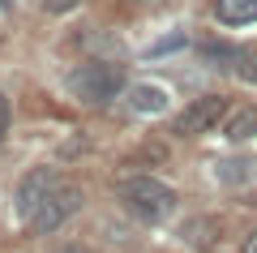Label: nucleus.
<instances>
[{
  "label": "nucleus",
  "instance_id": "obj_7",
  "mask_svg": "<svg viewBox=\"0 0 257 253\" xmlns=\"http://www.w3.org/2000/svg\"><path fill=\"white\" fill-rule=\"evenodd\" d=\"M223 137H227V142H253V137H257V103H244V108L227 112V120H223Z\"/></svg>",
  "mask_w": 257,
  "mask_h": 253
},
{
  "label": "nucleus",
  "instance_id": "obj_5",
  "mask_svg": "<svg viewBox=\"0 0 257 253\" xmlns=\"http://www.w3.org/2000/svg\"><path fill=\"white\" fill-rule=\"evenodd\" d=\"M60 181L64 176L56 172V167H30V172L18 181V189H13V210L30 223V215L52 198V189H60Z\"/></svg>",
  "mask_w": 257,
  "mask_h": 253
},
{
  "label": "nucleus",
  "instance_id": "obj_8",
  "mask_svg": "<svg viewBox=\"0 0 257 253\" xmlns=\"http://www.w3.org/2000/svg\"><path fill=\"white\" fill-rule=\"evenodd\" d=\"M214 18L223 26H253L257 22V0H214Z\"/></svg>",
  "mask_w": 257,
  "mask_h": 253
},
{
  "label": "nucleus",
  "instance_id": "obj_11",
  "mask_svg": "<svg viewBox=\"0 0 257 253\" xmlns=\"http://www.w3.org/2000/svg\"><path fill=\"white\" fill-rule=\"evenodd\" d=\"M219 181H227V185H231V181H236V185L248 181V163H244V159H227V163H219Z\"/></svg>",
  "mask_w": 257,
  "mask_h": 253
},
{
  "label": "nucleus",
  "instance_id": "obj_10",
  "mask_svg": "<svg viewBox=\"0 0 257 253\" xmlns=\"http://www.w3.org/2000/svg\"><path fill=\"white\" fill-rule=\"evenodd\" d=\"M236 73H240V81L257 86V47H248V52L236 56Z\"/></svg>",
  "mask_w": 257,
  "mask_h": 253
},
{
  "label": "nucleus",
  "instance_id": "obj_9",
  "mask_svg": "<svg viewBox=\"0 0 257 253\" xmlns=\"http://www.w3.org/2000/svg\"><path fill=\"white\" fill-rule=\"evenodd\" d=\"M214 232H219L214 219H193V223H184V240L197 244V249H210V244H214Z\"/></svg>",
  "mask_w": 257,
  "mask_h": 253
},
{
  "label": "nucleus",
  "instance_id": "obj_4",
  "mask_svg": "<svg viewBox=\"0 0 257 253\" xmlns=\"http://www.w3.org/2000/svg\"><path fill=\"white\" fill-rule=\"evenodd\" d=\"M219 120H227V99L223 95H202V99H193L172 120V133L176 137H197V133H210Z\"/></svg>",
  "mask_w": 257,
  "mask_h": 253
},
{
  "label": "nucleus",
  "instance_id": "obj_16",
  "mask_svg": "<svg viewBox=\"0 0 257 253\" xmlns=\"http://www.w3.org/2000/svg\"><path fill=\"white\" fill-rule=\"evenodd\" d=\"M146 5H163V0H146Z\"/></svg>",
  "mask_w": 257,
  "mask_h": 253
},
{
  "label": "nucleus",
  "instance_id": "obj_14",
  "mask_svg": "<svg viewBox=\"0 0 257 253\" xmlns=\"http://www.w3.org/2000/svg\"><path fill=\"white\" fill-rule=\"evenodd\" d=\"M52 253H94V249H86V244H64V249H52Z\"/></svg>",
  "mask_w": 257,
  "mask_h": 253
},
{
  "label": "nucleus",
  "instance_id": "obj_13",
  "mask_svg": "<svg viewBox=\"0 0 257 253\" xmlns=\"http://www.w3.org/2000/svg\"><path fill=\"white\" fill-rule=\"evenodd\" d=\"M9 120H13V108H9V95H0V137L9 133Z\"/></svg>",
  "mask_w": 257,
  "mask_h": 253
},
{
  "label": "nucleus",
  "instance_id": "obj_12",
  "mask_svg": "<svg viewBox=\"0 0 257 253\" xmlns=\"http://www.w3.org/2000/svg\"><path fill=\"white\" fill-rule=\"evenodd\" d=\"M82 0H43V9L52 13V18H64V13H73Z\"/></svg>",
  "mask_w": 257,
  "mask_h": 253
},
{
  "label": "nucleus",
  "instance_id": "obj_3",
  "mask_svg": "<svg viewBox=\"0 0 257 253\" xmlns=\"http://www.w3.org/2000/svg\"><path fill=\"white\" fill-rule=\"evenodd\" d=\"M82 189L77 185H69V181H60V189H52V198L43 202V206L30 215V232H39V236H47V232H56V227L64 223V219H73L77 210H82Z\"/></svg>",
  "mask_w": 257,
  "mask_h": 253
},
{
  "label": "nucleus",
  "instance_id": "obj_2",
  "mask_svg": "<svg viewBox=\"0 0 257 253\" xmlns=\"http://www.w3.org/2000/svg\"><path fill=\"white\" fill-rule=\"evenodd\" d=\"M64 86H69V95L77 103H94L99 108V103H111L116 95L128 91V73L116 60H86L64 77Z\"/></svg>",
  "mask_w": 257,
  "mask_h": 253
},
{
  "label": "nucleus",
  "instance_id": "obj_6",
  "mask_svg": "<svg viewBox=\"0 0 257 253\" xmlns=\"http://www.w3.org/2000/svg\"><path fill=\"white\" fill-rule=\"evenodd\" d=\"M167 103H172V95L155 81H133L128 86V108L142 112V116H159V112H167Z\"/></svg>",
  "mask_w": 257,
  "mask_h": 253
},
{
  "label": "nucleus",
  "instance_id": "obj_1",
  "mask_svg": "<svg viewBox=\"0 0 257 253\" xmlns=\"http://www.w3.org/2000/svg\"><path fill=\"white\" fill-rule=\"evenodd\" d=\"M116 193H120V202H124V210L133 219H142V223H163V219H172L176 202H180L172 185H163L159 176H146V172L124 176V181L116 185Z\"/></svg>",
  "mask_w": 257,
  "mask_h": 253
},
{
  "label": "nucleus",
  "instance_id": "obj_15",
  "mask_svg": "<svg viewBox=\"0 0 257 253\" xmlns=\"http://www.w3.org/2000/svg\"><path fill=\"white\" fill-rule=\"evenodd\" d=\"M244 253H257V232H248V236H244Z\"/></svg>",
  "mask_w": 257,
  "mask_h": 253
}]
</instances>
